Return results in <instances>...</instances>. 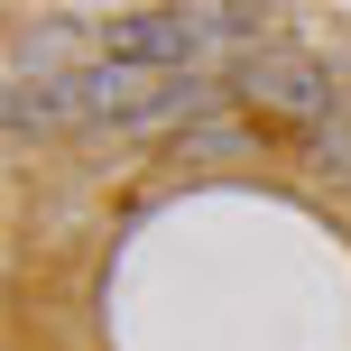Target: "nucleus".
I'll use <instances>...</instances> for the list:
<instances>
[{"label": "nucleus", "mask_w": 351, "mask_h": 351, "mask_svg": "<svg viewBox=\"0 0 351 351\" xmlns=\"http://www.w3.org/2000/svg\"><path fill=\"white\" fill-rule=\"evenodd\" d=\"M231 93H241L250 111H268V121H305V130L342 111L333 65H324V56H305V47H259V56H241Z\"/></svg>", "instance_id": "nucleus-1"}, {"label": "nucleus", "mask_w": 351, "mask_h": 351, "mask_svg": "<svg viewBox=\"0 0 351 351\" xmlns=\"http://www.w3.org/2000/svg\"><path fill=\"white\" fill-rule=\"evenodd\" d=\"M102 47H111V65H139V74H194L204 47H222V37L204 10H111Z\"/></svg>", "instance_id": "nucleus-2"}, {"label": "nucleus", "mask_w": 351, "mask_h": 351, "mask_svg": "<svg viewBox=\"0 0 351 351\" xmlns=\"http://www.w3.org/2000/svg\"><path fill=\"white\" fill-rule=\"evenodd\" d=\"M0 121H10V139L84 121V102H74V74H10V93H0Z\"/></svg>", "instance_id": "nucleus-3"}, {"label": "nucleus", "mask_w": 351, "mask_h": 351, "mask_svg": "<svg viewBox=\"0 0 351 351\" xmlns=\"http://www.w3.org/2000/svg\"><path fill=\"white\" fill-rule=\"evenodd\" d=\"M148 93H158V74H139V65H111V56L74 74V102H84V121H121V130H130V121L148 111Z\"/></svg>", "instance_id": "nucleus-4"}, {"label": "nucleus", "mask_w": 351, "mask_h": 351, "mask_svg": "<svg viewBox=\"0 0 351 351\" xmlns=\"http://www.w3.org/2000/svg\"><path fill=\"white\" fill-rule=\"evenodd\" d=\"M305 167L351 176V93H342V111H333V121H315V130H305Z\"/></svg>", "instance_id": "nucleus-5"}, {"label": "nucleus", "mask_w": 351, "mask_h": 351, "mask_svg": "<svg viewBox=\"0 0 351 351\" xmlns=\"http://www.w3.org/2000/svg\"><path fill=\"white\" fill-rule=\"evenodd\" d=\"M250 148V130L241 121H194L185 139H176V167H204V158H241Z\"/></svg>", "instance_id": "nucleus-6"}, {"label": "nucleus", "mask_w": 351, "mask_h": 351, "mask_svg": "<svg viewBox=\"0 0 351 351\" xmlns=\"http://www.w3.org/2000/svg\"><path fill=\"white\" fill-rule=\"evenodd\" d=\"M204 19H213V37H222V47H250V37H259V19H268V10H250V0H213ZM250 56H259V47H250Z\"/></svg>", "instance_id": "nucleus-7"}]
</instances>
